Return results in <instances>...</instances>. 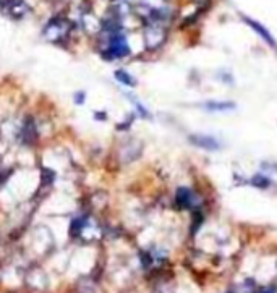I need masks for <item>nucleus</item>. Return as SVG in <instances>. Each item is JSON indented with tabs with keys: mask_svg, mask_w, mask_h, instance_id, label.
Wrapping results in <instances>:
<instances>
[{
	"mask_svg": "<svg viewBox=\"0 0 277 293\" xmlns=\"http://www.w3.org/2000/svg\"><path fill=\"white\" fill-rule=\"evenodd\" d=\"M198 202V194L194 193L191 188H186V186H182L178 188L175 193V204L182 209H191L196 206Z\"/></svg>",
	"mask_w": 277,
	"mask_h": 293,
	"instance_id": "f257e3e1",
	"label": "nucleus"
},
{
	"mask_svg": "<svg viewBox=\"0 0 277 293\" xmlns=\"http://www.w3.org/2000/svg\"><path fill=\"white\" fill-rule=\"evenodd\" d=\"M188 140L191 144L196 146V148L205 149V151H219L222 148L221 143L211 135H190Z\"/></svg>",
	"mask_w": 277,
	"mask_h": 293,
	"instance_id": "f03ea898",
	"label": "nucleus"
},
{
	"mask_svg": "<svg viewBox=\"0 0 277 293\" xmlns=\"http://www.w3.org/2000/svg\"><path fill=\"white\" fill-rule=\"evenodd\" d=\"M243 20H245L247 21V24H248V26L250 28H253L256 32H258V34H259V37H261L263 40H264V43L266 44H269L271 47H277V43H275V39L272 37V34H271V32L269 31H267L264 26H263V24L261 23H258L256 20H251V18H248V16H243Z\"/></svg>",
	"mask_w": 277,
	"mask_h": 293,
	"instance_id": "7ed1b4c3",
	"label": "nucleus"
},
{
	"mask_svg": "<svg viewBox=\"0 0 277 293\" xmlns=\"http://www.w3.org/2000/svg\"><path fill=\"white\" fill-rule=\"evenodd\" d=\"M203 109H206L208 112H229L235 109V104L229 101H208L206 104H203Z\"/></svg>",
	"mask_w": 277,
	"mask_h": 293,
	"instance_id": "20e7f679",
	"label": "nucleus"
},
{
	"mask_svg": "<svg viewBox=\"0 0 277 293\" xmlns=\"http://www.w3.org/2000/svg\"><path fill=\"white\" fill-rule=\"evenodd\" d=\"M250 183L256 186V188H261V190H266L271 186V178L266 177V175H255L253 178L250 180Z\"/></svg>",
	"mask_w": 277,
	"mask_h": 293,
	"instance_id": "39448f33",
	"label": "nucleus"
},
{
	"mask_svg": "<svg viewBox=\"0 0 277 293\" xmlns=\"http://www.w3.org/2000/svg\"><path fill=\"white\" fill-rule=\"evenodd\" d=\"M117 78L122 81V83H124V85H128V86H132L133 83H135V81L132 79V78H130L128 76V73H125V71H117Z\"/></svg>",
	"mask_w": 277,
	"mask_h": 293,
	"instance_id": "423d86ee",
	"label": "nucleus"
},
{
	"mask_svg": "<svg viewBox=\"0 0 277 293\" xmlns=\"http://www.w3.org/2000/svg\"><path fill=\"white\" fill-rule=\"evenodd\" d=\"M256 293H277L274 288H263V290H259V291H256Z\"/></svg>",
	"mask_w": 277,
	"mask_h": 293,
	"instance_id": "0eeeda50",
	"label": "nucleus"
}]
</instances>
